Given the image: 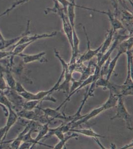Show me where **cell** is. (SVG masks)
Wrapping results in <instances>:
<instances>
[{
	"label": "cell",
	"mask_w": 133,
	"mask_h": 149,
	"mask_svg": "<svg viewBox=\"0 0 133 149\" xmlns=\"http://www.w3.org/2000/svg\"><path fill=\"white\" fill-rule=\"evenodd\" d=\"M54 52L56 57L59 59V61H60L62 64L63 70H64V77H65V81L61 85H59L56 89V91H63L66 92L67 93H69L70 92V81H72L74 80L72 74L75 70L76 69L77 63L70 64L66 63L62 58L61 57L56 49H54Z\"/></svg>",
	"instance_id": "obj_1"
},
{
	"label": "cell",
	"mask_w": 133,
	"mask_h": 149,
	"mask_svg": "<svg viewBox=\"0 0 133 149\" xmlns=\"http://www.w3.org/2000/svg\"><path fill=\"white\" fill-rule=\"evenodd\" d=\"M133 47V36H131L128 39L124 40L120 45L119 48L118 53L113 59L110 61L108 66L107 74L106 76V79L109 81L111 77V74L114 71L115 66L116 65L117 62L118 61L119 58L122 54L126 52V51L129 49H132Z\"/></svg>",
	"instance_id": "obj_2"
},
{
	"label": "cell",
	"mask_w": 133,
	"mask_h": 149,
	"mask_svg": "<svg viewBox=\"0 0 133 149\" xmlns=\"http://www.w3.org/2000/svg\"><path fill=\"white\" fill-rule=\"evenodd\" d=\"M116 107V114L114 117L111 118V120H114L116 118L122 119L126 122L127 127L128 129L132 130L133 129V127H132V118L131 115L129 113L125 107L122 96H119L118 102Z\"/></svg>",
	"instance_id": "obj_3"
},
{
	"label": "cell",
	"mask_w": 133,
	"mask_h": 149,
	"mask_svg": "<svg viewBox=\"0 0 133 149\" xmlns=\"http://www.w3.org/2000/svg\"><path fill=\"white\" fill-rule=\"evenodd\" d=\"M83 30L84 32V34L86 37V40H87V45H88V49L86 52L84 53V54L81 55V57L79 59L76 61V63L78 64H83L84 62L91 60L94 57V56H96L98 52H100V50L101 49L102 47V44L100 46H99L96 49L93 50L91 48V44H90V41L89 40V38L88 36L87 32H86V29L85 28L84 26H83Z\"/></svg>",
	"instance_id": "obj_4"
},
{
	"label": "cell",
	"mask_w": 133,
	"mask_h": 149,
	"mask_svg": "<svg viewBox=\"0 0 133 149\" xmlns=\"http://www.w3.org/2000/svg\"><path fill=\"white\" fill-rule=\"evenodd\" d=\"M57 34V32L56 31H53V32H51L50 33H44L42 34H35L34 36H29V35L27 36H24L21 38L20 40L16 43L14 45L10 47L12 51L14 48L15 46L18 45L19 44H22L24 43L29 42L31 41L35 42L38 39H42V38H50V37H54Z\"/></svg>",
	"instance_id": "obj_5"
},
{
	"label": "cell",
	"mask_w": 133,
	"mask_h": 149,
	"mask_svg": "<svg viewBox=\"0 0 133 149\" xmlns=\"http://www.w3.org/2000/svg\"><path fill=\"white\" fill-rule=\"evenodd\" d=\"M103 111H105L102 105L101 107H99L97 109H94L90 112L89 113L87 114L86 115H83V116L81 115L78 120L76 121L72 124L71 128H74L75 127L80 125L82 124L88 122V121L89 120L95 117L96 116L100 114Z\"/></svg>",
	"instance_id": "obj_6"
},
{
	"label": "cell",
	"mask_w": 133,
	"mask_h": 149,
	"mask_svg": "<svg viewBox=\"0 0 133 149\" xmlns=\"http://www.w3.org/2000/svg\"><path fill=\"white\" fill-rule=\"evenodd\" d=\"M31 20H28L26 25V29L25 31L21 34L20 36L15 37L14 38L10 39H4L3 40L0 41V50H3V49L10 47V46L14 45L21 38H22L24 36H27L31 34V31H29V26H30Z\"/></svg>",
	"instance_id": "obj_7"
},
{
	"label": "cell",
	"mask_w": 133,
	"mask_h": 149,
	"mask_svg": "<svg viewBox=\"0 0 133 149\" xmlns=\"http://www.w3.org/2000/svg\"><path fill=\"white\" fill-rule=\"evenodd\" d=\"M98 13L104 14L108 17L110 22L112 26V29L115 32L119 29H124V27L123 24L116 17V15L113 14L110 10L104 11V10H98Z\"/></svg>",
	"instance_id": "obj_8"
},
{
	"label": "cell",
	"mask_w": 133,
	"mask_h": 149,
	"mask_svg": "<svg viewBox=\"0 0 133 149\" xmlns=\"http://www.w3.org/2000/svg\"><path fill=\"white\" fill-rule=\"evenodd\" d=\"M115 32L113 31L112 29H111L110 30L108 31L107 33L106 34V38L104 42L102 44V47L100 52H98L96 56L97 57V62L100 61L103 55L107 51L108 48H109L110 45H111L112 38H113V35L114 34Z\"/></svg>",
	"instance_id": "obj_9"
},
{
	"label": "cell",
	"mask_w": 133,
	"mask_h": 149,
	"mask_svg": "<svg viewBox=\"0 0 133 149\" xmlns=\"http://www.w3.org/2000/svg\"><path fill=\"white\" fill-rule=\"evenodd\" d=\"M39 110L43 112L47 116L50 117L53 119H62L65 120H72V116H70L69 117H66L64 115H62L60 112L58 111V110L56 109H53L51 108L47 109H41L40 107H37Z\"/></svg>",
	"instance_id": "obj_10"
},
{
	"label": "cell",
	"mask_w": 133,
	"mask_h": 149,
	"mask_svg": "<svg viewBox=\"0 0 133 149\" xmlns=\"http://www.w3.org/2000/svg\"><path fill=\"white\" fill-rule=\"evenodd\" d=\"M95 82L96 81H95V80H94V77L93 76V74L91 76H90L88 79H86V80L84 81L82 84H81V86H79L78 88H76L74 92H72L71 93H70L69 95L68 96L66 100H64V102H63L62 103H61V104L59 105V107H58L56 109L57 110H59L67 102H68L70 100V99L71 98V97H72V95H74L75 93H76L77 92H78L79 90H81V88H83L84 87L86 86L87 85H89L90 84H95Z\"/></svg>",
	"instance_id": "obj_11"
},
{
	"label": "cell",
	"mask_w": 133,
	"mask_h": 149,
	"mask_svg": "<svg viewBox=\"0 0 133 149\" xmlns=\"http://www.w3.org/2000/svg\"><path fill=\"white\" fill-rule=\"evenodd\" d=\"M8 109H9V112H8V119L7 120V124L6 125V134L2 142H3V141L6 137V136L8 134V130L10 129L12 126L16 122L17 117H18V115L17 114V113L15 111V110H14L13 106L9 107H8Z\"/></svg>",
	"instance_id": "obj_12"
},
{
	"label": "cell",
	"mask_w": 133,
	"mask_h": 149,
	"mask_svg": "<svg viewBox=\"0 0 133 149\" xmlns=\"http://www.w3.org/2000/svg\"><path fill=\"white\" fill-rule=\"evenodd\" d=\"M45 54L46 53L45 52H41L38 54L32 55L24 54L22 53H20L18 56H22L24 63L27 64L36 61H39L40 62L44 61L43 57Z\"/></svg>",
	"instance_id": "obj_13"
},
{
	"label": "cell",
	"mask_w": 133,
	"mask_h": 149,
	"mask_svg": "<svg viewBox=\"0 0 133 149\" xmlns=\"http://www.w3.org/2000/svg\"><path fill=\"white\" fill-rule=\"evenodd\" d=\"M70 3L67 7V15L70 22L71 26H72V29H75V18H76V14H75V8L79 7V6L77 5L76 3V0H70Z\"/></svg>",
	"instance_id": "obj_14"
},
{
	"label": "cell",
	"mask_w": 133,
	"mask_h": 149,
	"mask_svg": "<svg viewBox=\"0 0 133 149\" xmlns=\"http://www.w3.org/2000/svg\"><path fill=\"white\" fill-rule=\"evenodd\" d=\"M49 124H50V122H47L46 123L44 124L43 125L40 126V129L39 130V133L36 138L34 139V140L36 141V143L37 144H39L41 145H43V146L53 149L54 147H53V146H49V145H47L46 144H43V143L39 142V141L41 140L45 136L47 135L48 133L49 132V128L48 126H49Z\"/></svg>",
	"instance_id": "obj_15"
},
{
	"label": "cell",
	"mask_w": 133,
	"mask_h": 149,
	"mask_svg": "<svg viewBox=\"0 0 133 149\" xmlns=\"http://www.w3.org/2000/svg\"><path fill=\"white\" fill-rule=\"evenodd\" d=\"M70 132H75L78 134H82L84 135L94 138H105V136L98 134L97 133L93 130L91 128L89 129H76L74 128H71L70 129Z\"/></svg>",
	"instance_id": "obj_16"
},
{
	"label": "cell",
	"mask_w": 133,
	"mask_h": 149,
	"mask_svg": "<svg viewBox=\"0 0 133 149\" xmlns=\"http://www.w3.org/2000/svg\"><path fill=\"white\" fill-rule=\"evenodd\" d=\"M118 98H119V96L114 95L112 92H110V95L109 98H108L107 100H106V102H105L104 104L102 105L104 109V110H107V109H109L111 108L116 107L117 104V102H118Z\"/></svg>",
	"instance_id": "obj_17"
},
{
	"label": "cell",
	"mask_w": 133,
	"mask_h": 149,
	"mask_svg": "<svg viewBox=\"0 0 133 149\" xmlns=\"http://www.w3.org/2000/svg\"><path fill=\"white\" fill-rule=\"evenodd\" d=\"M79 135L77 133H74L70 135L66 136H65V137L63 139H62L61 140H60L59 142L57 144H56L55 146L53 147V149H62L63 148L64 146L65 145L66 143L68 141L71 139L72 138L77 137Z\"/></svg>",
	"instance_id": "obj_18"
},
{
	"label": "cell",
	"mask_w": 133,
	"mask_h": 149,
	"mask_svg": "<svg viewBox=\"0 0 133 149\" xmlns=\"http://www.w3.org/2000/svg\"><path fill=\"white\" fill-rule=\"evenodd\" d=\"M3 77L5 80H6L10 88L15 90L17 81L14 79V77H13L12 74L9 72L7 71L3 74Z\"/></svg>",
	"instance_id": "obj_19"
},
{
	"label": "cell",
	"mask_w": 133,
	"mask_h": 149,
	"mask_svg": "<svg viewBox=\"0 0 133 149\" xmlns=\"http://www.w3.org/2000/svg\"><path fill=\"white\" fill-rule=\"evenodd\" d=\"M40 100H29L27 102H24L22 107H23L24 109L27 110H31L34 108L37 107V105L39 104V102H41Z\"/></svg>",
	"instance_id": "obj_20"
},
{
	"label": "cell",
	"mask_w": 133,
	"mask_h": 149,
	"mask_svg": "<svg viewBox=\"0 0 133 149\" xmlns=\"http://www.w3.org/2000/svg\"><path fill=\"white\" fill-rule=\"evenodd\" d=\"M29 1V0H17V2H15L14 3H13L11 7L7 9L5 12H3L2 14H0V19L6 15L8 14L10 12H11L13 9L15 8L16 7L20 5H22Z\"/></svg>",
	"instance_id": "obj_21"
},
{
	"label": "cell",
	"mask_w": 133,
	"mask_h": 149,
	"mask_svg": "<svg viewBox=\"0 0 133 149\" xmlns=\"http://www.w3.org/2000/svg\"><path fill=\"white\" fill-rule=\"evenodd\" d=\"M8 89L6 80L3 77V74H0V90L4 92Z\"/></svg>",
	"instance_id": "obj_22"
},
{
	"label": "cell",
	"mask_w": 133,
	"mask_h": 149,
	"mask_svg": "<svg viewBox=\"0 0 133 149\" xmlns=\"http://www.w3.org/2000/svg\"><path fill=\"white\" fill-rule=\"evenodd\" d=\"M15 90L18 93H22L25 92V91H26V90H25V88H24V86H22V84L19 83L17 82V81L16 85H15Z\"/></svg>",
	"instance_id": "obj_23"
},
{
	"label": "cell",
	"mask_w": 133,
	"mask_h": 149,
	"mask_svg": "<svg viewBox=\"0 0 133 149\" xmlns=\"http://www.w3.org/2000/svg\"><path fill=\"white\" fill-rule=\"evenodd\" d=\"M13 56L12 51H5L0 50V60L3 59L8 56Z\"/></svg>",
	"instance_id": "obj_24"
},
{
	"label": "cell",
	"mask_w": 133,
	"mask_h": 149,
	"mask_svg": "<svg viewBox=\"0 0 133 149\" xmlns=\"http://www.w3.org/2000/svg\"><path fill=\"white\" fill-rule=\"evenodd\" d=\"M32 146H33V144L31 143L24 142L22 143V144H20L19 149H30L31 147H32Z\"/></svg>",
	"instance_id": "obj_25"
},
{
	"label": "cell",
	"mask_w": 133,
	"mask_h": 149,
	"mask_svg": "<svg viewBox=\"0 0 133 149\" xmlns=\"http://www.w3.org/2000/svg\"><path fill=\"white\" fill-rule=\"evenodd\" d=\"M6 132V126L3 127L2 128H0V141H3Z\"/></svg>",
	"instance_id": "obj_26"
},
{
	"label": "cell",
	"mask_w": 133,
	"mask_h": 149,
	"mask_svg": "<svg viewBox=\"0 0 133 149\" xmlns=\"http://www.w3.org/2000/svg\"><path fill=\"white\" fill-rule=\"evenodd\" d=\"M111 3H112V5L113 6V7H114L115 10V12L116 13V15H118L119 12H118V4L117 3L116 1V0H111Z\"/></svg>",
	"instance_id": "obj_27"
},
{
	"label": "cell",
	"mask_w": 133,
	"mask_h": 149,
	"mask_svg": "<svg viewBox=\"0 0 133 149\" xmlns=\"http://www.w3.org/2000/svg\"><path fill=\"white\" fill-rule=\"evenodd\" d=\"M117 1H118V2H119V3L125 9V10H129V11H131L129 9H128V7L127 6L126 4L125 3V1H124V0H117Z\"/></svg>",
	"instance_id": "obj_28"
},
{
	"label": "cell",
	"mask_w": 133,
	"mask_h": 149,
	"mask_svg": "<svg viewBox=\"0 0 133 149\" xmlns=\"http://www.w3.org/2000/svg\"><path fill=\"white\" fill-rule=\"evenodd\" d=\"M0 107H1L2 109H3V112H5V115H6V116H8V111L7 110V107L5 105L1 104V103H0Z\"/></svg>",
	"instance_id": "obj_29"
},
{
	"label": "cell",
	"mask_w": 133,
	"mask_h": 149,
	"mask_svg": "<svg viewBox=\"0 0 133 149\" xmlns=\"http://www.w3.org/2000/svg\"><path fill=\"white\" fill-rule=\"evenodd\" d=\"M133 142L130 143L129 145H127L126 146H124L123 147L121 148V149H128L129 148L132 147H133Z\"/></svg>",
	"instance_id": "obj_30"
},
{
	"label": "cell",
	"mask_w": 133,
	"mask_h": 149,
	"mask_svg": "<svg viewBox=\"0 0 133 149\" xmlns=\"http://www.w3.org/2000/svg\"><path fill=\"white\" fill-rule=\"evenodd\" d=\"M5 39L4 37H3V36L2 35V33L0 31V41H3Z\"/></svg>",
	"instance_id": "obj_31"
},
{
	"label": "cell",
	"mask_w": 133,
	"mask_h": 149,
	"mask_svg": "<svg viewBox=\"0 0 133 149\" xmlns=\"http://www.w3.org/2000/svg\"><path fill=\"white\" fill-rule=\"evenodd\" d=\"M127 1H128V2L130 3V4H131V5L132 6V7H133V0H127Z\"/></svg>",
	"instance_id": "obj_32"
},
{
	"label": "cell",
	"mask_w": 133,
	"mask_h": 149,
	"mask_svg": "<svg viewBox=\"0 0 133 149\" xmlns=\"http://www.w3.org/2000/svg\"><path fill=\"white\" fill-rule=\"evenodd\" d=\"M4 93V92H3L1 90H0V93Z\"/></svg>",
	"instance_id": "obj_33"
}]
</instances>
